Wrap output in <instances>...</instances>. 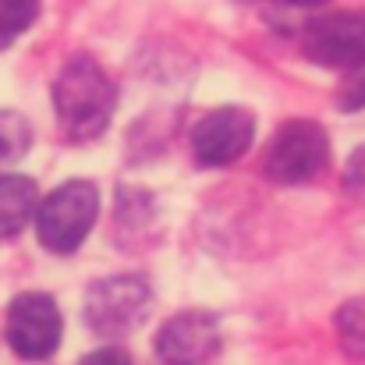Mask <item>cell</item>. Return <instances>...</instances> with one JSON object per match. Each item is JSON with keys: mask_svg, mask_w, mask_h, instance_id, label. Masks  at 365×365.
Here are the masks:
<instances>
[{"mask_svg": "<svg viewBox=\"0 0 365 365\" xmlns=\"http://www.w3.org/2000/svg\"><path fill=\"white\" fill-rule=\"evenodd\" d=\"M149 302H153V291L142 277L135 273L107 277L86 291L82 319L96 337H124L149 316Z\"/></svg>", "mask_w": 365, "mask_h": 365, "instance_id": "3957f363", "label": "cell"}, {"mask_svg": "<svg viewBox=\"0 0 365 365\" xmlns=\"http://www.w3.org/2000/svg\"><path fill=\"white\" fill-rule=\"evenodd\" d=\"M330 163V138L316 121H287L269 142L262 170L277 185H305Z\"/></svg>", "mask_w": 365, "mask_h": 365, "instance_id": "277c9868", "label": "cell"}, {"mask_svg": "<svg viewBox=\"0 0 365 365\" xmlns=\"http://www.w3.org/2000/svg\"><path fill=\"white\" fill-rule=\"evenodd\" d=\"M337 100H341V110H362L365 107V61L359 68H348Z\"/></svg>", "mask_w": 365, "mask_h": 365, "instance_id": "4fadbf2b", "label": "cell"}, {"mask_svg": "<svg viewBox=\"0 0 365 365\" xmlns=\"http://www.w3.org/2000/svg\"><path fill=\"white\" fill-rule=\"evenodd\" d=\"M61 309L50 294H18L7 309V344L21 359H50L61 344Z\"/></svg>", "mask_w": 365, "mask_h": 365, "instance_id": "5b68a950", "label": "cell"}, {"mask_svg": "<svg viewBox=\"0 0 365 365\" xmlns=\"http://www.w3.org/2000/svg\"><path fill=\"white\" fill-rule=\"evenodd\" d=\"M284 4H291V7H316V4H323V0H284Z\"/></svg>", "mask_w": 365, "mask_h": 365, "instance_id": "2e32d148", "label": "cell"}, {"mask_svg": "<svg viewBox=\"0 0 365 365\" xmlns=\"http://www.w3.org/2000/svg\"><path fill=\"white\" fill-rule=\"evenodd\" d=\"M255 138V121L242 107H220L206 114L192 131V149L202 167H227L242 160Z\"/></svg>", "mask_w": 365, "mask_h": 365, "instance_id": "ba28073f", "label": "cell"}, {"mask_svg": "<svg viewBox=\"0 0 365 365\" xmlns=\"http://www.w3.org/2000/svg\"><path fill=\"white\" fill-rule=\"evenodd\" d=\"M220 323L210 312H178L163 323L156 337V355L167 365H206L220 355Z\"/></svg>", "mask_w": 365, "mask_h": 365, "instance_id": "52a82bcc", "label": "cell"}, {"mask_svg": "<svg viewBox=\"0 0 365 365\" xmlns=\"http://www.w3.org/2000/svg\"><path fill=\"white\" fill-rule=\"evenodd\" d=\"M100 213V192L93 181H68L36 210V235L57 255L75 252L93 231Z\"/></svg>", "mask_w": 365, "mask_h": 365, "instance_id": "7a4b0ae2", "label": "cell"}, {"mask_svg": "<svg viewBox=\"0 0 365 365\" xmlns=\"http://www.w3.org/2000/svg\"><path fill=\"white\" fill-rule=\"evenodd\" d=\"M305 53L323 68H359L365 61V11H334L305 29Z\"/></svg>", "mask_w": 365, "mask_h": 365, "instance_id": "8992f818", "label": "cell"}, {"mask_svg": "<svg viewBox=\"0 0 365 365\" xmlns=\"http://www.w3.org/2000/svg\"><path fill=\"white\" fill-rule=\"evenodd\" d=\"M344 192H348V199H355L359 206H365V145H359V149L348 156V167H344Z\"/></svg>", "mask_w": 365, "mask_h": 365, "instance_id": "5bb4252c", "label": "cell"}, {"mask_svg": "<svg viewBox=\"0 0 365 365\" xmlns=\"http://www.w3.org/2000/svg\"><path fill=\"white\" fill-rule=\"evenodd\" d=\"M39 210V192L32 178L4 174L0 178V238H18Z\"/></svg>", "mask_w": 365, "mask_h": 365, "instance_id": "9c48e42d", "label": "cell"}, {"mask_svg": "<svg viewBox=\"0 0 365 365\" xmlns=\"http://www.w3.org/2000/svg\"><path fill=\"white\" fill-rule=\"evenodd\" d=\"M118 107V86L93 57H71L53 82V110L71 142H89L107 131Z\"/></svg>", "mask_w": 365, "mask_h": 365, "instance_id": "6da1fadb", "label": "cell"}, {"mask_svg": "<svg viewBox=\"0 0 365 365\" xmlns=\"http://www.w3.org/2000/svg\"><path fill=\"white\" fill-rule=\"evenodd\" d=\"M32 149V124L18 110H0V163H14Z\"/></svg>", "mask_w": 365, "mask_h": 365, "instance_id": "30bf717a", "label": "cell"}, {"mask_svg": "<svg viewBox=\"0 0 365 365\" xmlns=\"http://www.w3.org/2000/svg\"><path fill=\"white\" fill-rule=\"evenodd\" d=\"M78 365H131V362H128V351H121V348H100V351L86 355Z\"/></svg>", "mask_w": 365, "mask_h": 365, "instance_id": "9a60e30c", "label": "cell"}, {"mask_svg": "<svg viewBox=\"0 0 365 365\" xmlns=\"http://www.w3.org/2000/svg\"><path fill=\"white\" fill-rule=\"evenodd\" d=\"M39 14V0H0V46H11Z\"/></svg>", "mask_w": 365, "mask_h": 365, "instance_id": "7c38bea8", "label": "cell"}, {"mask_svg": "<svg viewBox=\"0 0 365 365\" xmlns=\"http://www.w3.org/2000/svg\"><path fill=\"white\" fill-rule=\"evenodd\" d=\"M337 337L351 359H365V298L348 302L337 312Z\"/></svg>", "mask_w": 365, "mask_h": 365, "instance_id": "8fae6325", "label": "cell"}]
</instances>
